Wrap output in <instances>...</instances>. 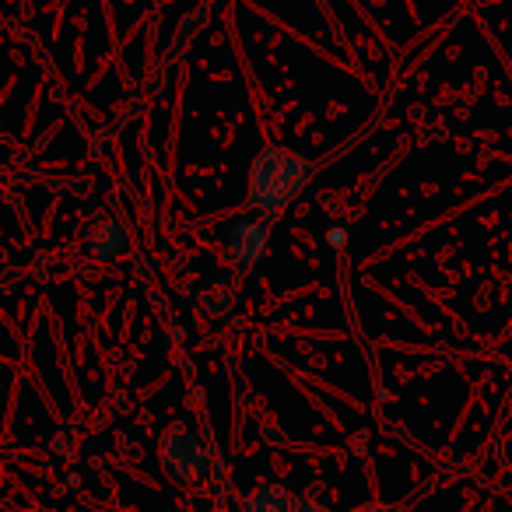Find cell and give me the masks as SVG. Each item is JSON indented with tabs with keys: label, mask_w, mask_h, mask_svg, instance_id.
Listing matches in <instances>:
<instances>
[{
	"label": "cell",
	"mask_w": 512,
	"mask_h": 512,
	"mask_svg": "<svg viewBox=\"0 0 512 512\" xmlns=\"http://www.w3.org/2000/svg\"><path fill=\"white\" fill-rule=\"evenodd\" d=\"M85 242L99 260H120V256H127V249H130V232L120 218L99 214L95 221H88Z\"/></svg>",
	"instance_id": "277c9868"
},
{
	"label": "cell",
	"mask_w": 512,
	"mask_h": 512,
	"mask_svg": "<svg viewBox=\"0 0 512 512\" xmlns=\"http://www.w3.org/2000/svg\"><path fill=\"white\" fill-rule=\"evenodd\" d=\"M295 512H330L327 505H320V502H313V498H295Z\"/></svg>",
	"instance_id": "ba28073f"
},
{
	"label": "cell",
	"mask_w": 512,
	"mask_h": 512,
	"mask_svg": "<svg viewBox=\"0 0 512 512\" xmlns=\"http://www.w3.org/2000/svg\"><path fill=\"white\" fill-rule=\"evenodd\" d=\"M351 512H400V505H390V502H365V505H355Z\"/></svg>",
	"instance_id": "52a82bcc"
},
{
	"label": "cell",
	"mask_w": 512,
	"mask_h": 512,
	"mask_svg": "<svg viewBox=\"0 0 512 512\" xmlns=\"http://www.w3.org/2000/svg\"><path fill=\"white\" fill-rule=\"evenodd\" d=\"M158 463L162 474L169 477L176 488H197L211 474V456L207 446L190 425H169L158 439Z\"/></svg>",
	"instance_id": "7a4b0ae2"
},
{
	"label": "cell",
	"mask_w": 512,
	"mask_h": 512,
	"mask_svg": "<svg viewBox=\"0 0 512 512\" xmlns=\"http://www.w3.org/2000/svg\"><path fill=\"white\" fill-rule=\"evenodd\" d=\"M295 498L285 484L264 481L242 498V512H295Z\"/></svg>",
	"instance_id": "5b68a950"
},
{
	"label": "cell",
	"mask_w": 512,
	"mask_h": 512,
	"mask_svg": "<svg viewBox=\"0 0 512 512\" xmlns=\"http://www.w3.org/2000/svg\"><path fill=\"white\" fill-rule=\"evenodd\" d=\"M200 309H204V316H225L232 313L235 306V292L232 288H207V292H200Z\"/></svg>",
	"instance_id": "8992f818"
},
{
	"label": "cell",
	"mask_w": 512,
	"mask_h": 512,
	"mask_svg": "<svg viewBox=\"0 0 512 512\" xmlns=\"http://www.w3.org/2000/svg\"><path fill=\"white\" fill-rule=\"evenodd\" d=\"M309 183H313V162L306 155L281 148V144H267L249 165L246 207L260 218L274 221L302 197Z\"/></svg>",
	"instance_id": "6da1fadb"
},
{
	"label": "cell",
	"mask_w": 512,
	"mask_h": 512,
	"mask_svg": "<svg viewBox=\"0 0 512 512\" xmlns=\"http://www.w3.org/2000/svg\"><path fill=\"white\" fill-rule=\"evenodd\" d=\"M228 253H232L235 274L256 271L271 253V221L260 218V214L239 218L228 228Z\"/></svg>",
	"instance_id": "3957f363"
}]
</instances>
